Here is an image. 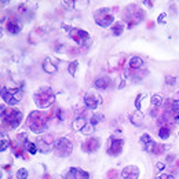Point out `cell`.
<instances>
[{"label": "cell", "mask_w": 179, "mask_h": 179, "mask_svg": "<svg viewBox=\"0 0 179 179\" xmlns=\"http://www.w3.org/2000/svg\"><path fill=\"white\" fill-rule=\"evenodd\" d=\"M48 114L44 112H32L26 118L28 127L36 134H41L48 127Z\"/></svg>", "instance_id": "6da1fadb"}, {"label": "cell", "mask_w": 179, "mask_h": 179, "mask_svg": "<svg viewBox=\"0 0 179 179\" xmlns=\"http://www.w3.org/2000/svg\"><path fill=\"white\" fill-rule=\"evenodd\" d=\"M35 102L39 107L41 109H47L48 106H51L55 101V94L50 87H41L36 91L35 94Z\"/></svg>", "instance_id": "7a4b0ae2"}, {"label": "cell", "mask_w": 179, "mask_h": 179, "mask_svg": "<svg viewBox=\"0 0 179 179\" xmlns=\"http://www.w3.org/2000/svg\"><path fill=\"white\" fill-rule=\"evenodd\" d=\"M123 18H124V21L128 24V28H132L134 25H138L139 22L143 21L145 13H143V10H140L138 6L131 4V6L127 7L125 14L123 15Z\"/></svg>", "instance_id": "3957f363"}, {"label": "cell", "mask_w": 179, "mask_h": 179, "mask_svg": "<svg viewBox=\"0 0 179 179\" xmlns=\"http://www.w3.org/2000/svg\"><path fill=\"white\" fill-rule=\"evenodd\" d=\"M2 117L4 120L6 124L11 127V128H15L19 125L22 120V113L19 110H14V109H4L2 107Z\"/></svg>", "instance_id": "277c9868"}, {"label": "cell", "mask_w": 179, "mask_h": 179, "mask_svg": "<svg viewBox=\"0 0 179 179\" xmlns=\"http://www.w3.org/2000/svg\"><path fill=\"white\" fill-rule=\"evenodd\" d=\"M110 13H112L110 8H99L94 14V19H95V22L99 26L109 28L113 24V19H114L113 18V14H110Z\"/></svg>", "instance_id": "5b68a950"}, {"label": "cell", "mask_w": 179, "mask_h": 179, "mask_svg": "<svg viewBox=\"0 0 179 179\" xmlns=\"http://www.w3.org/2000/svg\"><path fill=\"white\" fill-rule=\"evenodd\" d=\"M54 150H55V154H57L58 157H68L69 154L72 153V150H73V146L69 142V139L61 138V139H58L57 142H55Z\"/></svg>", "instance_id": "8992f818"}, {"label": "cell", "mask_w": 179, "mask_h": 179, "mask_svg": "<svg viewBox=\"0 0 179 179\" xmlns=\"http://www.w3.org/2000/svg\"><path fill=\"white\" fill-rule=\"evenodd\" d=\"M69 35H70V37L73 39L77 44H80V46H83V47H88L91 43H92V41L90 40V35L83 29L73 28V29L69 30Z\"/></svg>", "instance_id": "52a82bcc"}, {"label": "cell", "mask_w": 179, "mask_h": 179, "mask_svg": "<svg viewBox=\"0 0 179 179\" xmlns=\"http://www.w3.org/2000/svg\"><path fill=\"white\" fill-rule=\"evenodd\" d=\"M15 94H21L19 90H8V88H2V98L4 102L8 105H17L21 96L15 95Z\"/></svg>", "instance_id": "ba28073f"}, {"label": "cell", "mask_w": 179, "mask_h": 179, "mask_svg": "<svg viewBox=\"0 0 179 179\" xmlns=\"http://www.w3.org/2000/svg\"><path fill=\"white\" fill-rule=\"evenodd\" d=\"M123 146H124V140L123 139H116V138H112L109 143V147H107V154L110 156H118V154L123 151Z\"/></svg>", "instance_id": "9c48e42d"}, {"label": "cell", "mask_w": 179, "mask_h": 179, "mask_svg": "<svg viewBox=\"0 0 179 179\" xmlns=\"http://www.w3.org/2000/svg\"><path fill=\"white\" fill-rule=\"evenodd\" d=\"M65 179H90V175L85 171L73 167L65 173Z\"/></svg>", "instance_id": "30bf717a"}, {"label": "cell", "mask_w": 179, "mask_h": 179, "mask_svg": "<svg viewBox=\"0 0 179 179\" xmlns=\"http://www.w3.org/2000/svg\"><path fill=\"white\" fill-rule=\"evenodd\" d=\"M138 176H139V168L135 165H127L121 172L123 179H138Z\"/></svg>", "instance_id": "8fae6325"}, {"label": "cell", "mask_w": 179, "mask_h": 179, "mask_svg": "<svg viewBox=\"0 0 179 179\" xmlns=\"http://www.w3.org/2000/svg\"><path fill=\"white\" fill-rule=\"evenodd\" d=\"M84 102H85V105H87V107H90V109H96V107L99 106V103L102 102V99H101V96L95 95V94L88 92V94H85V96H84Z\"/></svg>", "instance_id": "7c38bea8"}, {"label": "cell", "mask_w": 179, "mask_h": 179, "mask_svg": "<svg viewBox=\"0 0 179 179\" xmlns=\"http://www.w3.org/2000/svg\"><path fill=\"white\" fill-rule=\"evenodd\" d=\"M51 142H52L51 136H44V138H39L36 145H37V149L41 153H48V151H51Z\"/></svg>", "instance_id": "4fadbf2b"}, {"label": "cell", "mask_w": 179, "mask_h": 179, "mask_svg": "<svg viewBox=\"0 0 179 179\" xmlns=\"http://www.w3.org/2000/svg\"><path fill=\"white\" fill-rule=\"evenodd\" d=\"M98 147H99V142L95 139V138H88L81 146V149L85 151V153H94Z\"/></svg>", "instance_id": "5bb4252c"}, {"label": "cell", "mask_w": 179, "mask_h": 179, "mask_svg": "<svg viewBox=\"0 0 179 179\" xmlns=\"http://www.w3.org/2000/svg\"><path fill=\"white\" fill-rule=\"evenodd\" d=\"M6 26H7V30L11 33V35H17V33H19L21 29H22L21 22H19L17 18H10Z\"/></svg>", "instance_id": "9a60e30c"}, {"label": "cell", "mask_w": 179, "mask_h": 179, "mask_svg": "<svg viewBox=\"0 0 179 179\" xmlns=\"http://www.w3.org/2000/svg\"><path fill=\"white\" fill-rule=\"evenodd\" d=\"M140 143L143 145V150L151 151V153H153V149H154V146H156V142L150 138V135L143 134L142 136H140Z\"/></svg>", "instance_id": "2e32d148"}, {"label": "cell", "mask_w": 179, "mask_h": 179, "mask_svg": "<svg viewBox=\"0 0 179 179\" xmlns=\"http://www.w3.org/2000/svg\"><path fill=\"white\" fill-rule=\"evenodd\" d=\"M110 83H112V80H110L109 77L102 76V77H98V79L95 80V87L98 88V90H106V88H109Z\"/></svg>", "instance_id": "e0dca14e"}, {"label": "cell", "mask_w": 179, "mask_h": 179, "mask_svg": "<svg viewBox=\"0 0 179 179\" xmlns=\"http://www.w3.org/2000/svg\"><path fill=\"white\" fill-rule=\"evenodd\" d=\"M124 65V58L121 57H112V59L109 61V66H110V70L113 69H118Z\"/></svg>", "instance_id": "ac0fdd59"}, {"label": "cell", "mask_w": 179, "mask_h": 179, "mask_svg": "<svg viewBox=\"0 0 179 179\" xmlns=\"http://www.w3.org/2000/svg\"><path fill=\"white\" fill-rule=\"evenodd\" d=\"M142 66H143V61L140 59V58H138V57L131 58V61H129V69H131V70H138V69H140Z\"/></svg>", "instance_id": "d6986e66"}, {"label": "cell", "mask_w": 179, "mask_h": 179, "mask_svg": "<svg viewBox=\"0 0 179 179\" xmlns=\"http://www.w3.org/2000/svg\"><path fill=\"white\" fill-rule=\"evenodd\" d=\"M85 125H87V124H85L84 117H77L76 120L73 121V124H72V128H73L74 131H81Z\"/></svg>", "instance_id": "ffe728a7"}, {"label": "cell", "mask_w": 179, "mask_h": 179, "mask_svg": "<svg viewBox=\"0 0 179 179\" xmlns=\"http://www.w3.org/2000/svg\"><path fill=\"white\" fill-rule=\"evenodd\" d=\"M129 120H131V123L134 124V125L140 127V125H142V124H143V116L140 114L139 112H136V113H134V114H131Z\"/></svg>", "instance_id": "44dd1931"}, {"label": "cell", "mask_w": 179, "mask_h": 179, "mask_svg": "<svg viewBox=\"0 0 179 179\" xmlns=\"http://www.w3.org/2000/svg\"><path fill=\"white\" fill-rule=\"evenodd\" d=\"M43 69L47 73H55V72H57V66H55L50 59H46L43 62Z\"/></svg>", "instance_id": "7402d4cb"}, {"label": "cell", "mask_w": 179, "mask_h": 179, "mask_svg": "<svg viewBox=\"0 0 179 179\" xmlns=\"http://www.w3.org/2000/svg\"><path fill=\"white\" fill-rule=\"evenodd\" d=\"M124 30V25L121 24V22H116L114 25H113V35L114 36H120L121 33H123Z\"/></svg>", "instance_id": "603a6c76"}, {"label": "cell", "mask_w": 179, "mask_h": 179, "mask_svg": "<svg viewBox=\"0 0 179 179\" xmlns=\"http://www.w3.org/2000/svg\"><path fill=\"white\" fill-rule=\"evenodd\" d=\"M170 128L168 127H161V128L158 129V135H160V138L161 139H167L168 136H170Z\"/></svg>", "instance_id": "cb8c5ba5"}, {"label": "cell", "mask_w": 179, "mask_h": 179, "mask_svg": "<svg viewBox=\"0 0 179 179\" xmlns=\"http://www.w3.org/2000/svg\"><path fill=\"white\" fill-rule=\"evenodd\" d=\"M161 102H162L161 95L156 94V95L151 96V105H153V106H160V105H161Z\"/></svg>", "instance_id": "d4e9b609"}, {"label": "cell", "mask_w": 179, "mask_h": 179, "mask_svg": "<svg viewBox=\"0 0 179 179\" xmlns=\"http://www.w3.org/2000/svg\"><path fill=\"white\" fill-rule=\"evenodd\" d=\"M25 147H26L28 150H29V153H32V154H36V151L39 150V149H37V145H36V143H29V142H28Z\"/></svg>", "instance_id": "484cf974"}, {"label": "cell", "mask_w": 179, "mask_h": 179, "mask_svg": "<svg viewBox=\"0 0 179 179\" xmlns=\"http://www.w3.org/2000/svg\"><path fill=\"white\" fill-rule=\"evenodd\" d=\"M164 150H165V146L164 145H156L154 146V149H153V154H162L164 153Z\"/></svg>", "instance_id": "4316f807"}, {"label": "cell", "mask_w": 179, "mask_h": 179, "mask_svg": "<svg viewBox=\"0 0 179 179\" xmlns=\"http://www.w3.org/2000/svg\"><path fill=\"white\" fill-rule=\"evenodd\" d=\"M26 178H28V171L25 170V168L18 170V172H17V179H26Z\"/></svg>", "instance_id": "83f0119b"}, {"label": "cell", "mask_w": 179, "mask_h": 179, "mask_svg": "<svg viewBox=\"0 0 179 179\" xmlns=\"http://www.w3.org/2000/svg\"><path fill=\"white\" fill-rule=\"evenodd\" d=\"M8 146H10V140L7 139V138H2V142H0V150L2 151H4L8 147Z\"/></svg>", "instance_id": "f1b7e54d"}, {"label": "cell", "mask_w": 179, "mask_h": 179, "mask_svg": "<svg viewBox=\"0 0 179 179\" xmlns=\"http://www.w3.org/2000/svg\"><path fill=\"white\" fill-rule=\"evenodd\" d=\"M99 120H103V114H94L92 117H91V124H92V125H96Z\"/></svg>", "instance_id": "f546056e"}, {"label": "cell", "mask_w": 179, "mask_h": 179, "mask_svg": "<svg viewBox=\"0 0 179 179\" xmlns=\"http://www.w3.org/2000/svg\"><path fill=\"white\" fill-rule=\"evenodd\" d=\"M81 132H83V134H85V135L92 134V132H94V125H92V124H87V125L81 129Z\"/></svg>", "instance_id": "4dcf8cb0"}, {"label": "cell", "mask_w": 179, "mask_h": 179, "mask_svg": "<svg viewBox=\"0 0 179 179\" xmlns=\"http://www.w3.org/2000/svg\"><path fill=\"white\" fill-rule=\"evenodd\" d=\"M77 65H79V62H77V61H74V62H72L70 65H69V73H70L72 76H74V73H76Z\"/></svg>", "instance_id": "1f68e13d"}, {"label": "cell", "mask_w": 179, "mask_h": 179, "mask_svg": "<svg viewBox=\"0 0 179 179\" xmlns=\"http://www.w3.org/2000/svg\"><path fill=\"white\" fill-rule=\"evenodd\" d=\"M107 179H118V172L116 170H110L107 172Z\"/></svg>", "instance_id": "d6a6232c"}, {"label": "cell", "mask_w": 179, "mask_h": 179, "mask_svg": "<svg viewBox=\"0 0 179 179\" xmlns=\"http://www.w3.org/2000/svg\"><path fill=\"white\" fill-rule=\"evenodd\" d=\"M76 3L77 2H74V0H65V2H62V4L65 6V7H69V8H73V7H76Z\"/></svg>", "instance_id": "836d02e7"}, {"label": "cell", "mask_w": 179, "mask_h": 179, "mask_svg": "<svg viewBox=\"0 0 179 179\" xmlns=\"http://www.w3.org/2000/svg\"><path fill=\"white\" fill-rule=\"evenodd\" d=\"M17 139H18V142L22 143L24 146H25V143H28V142H26V134H19Z\"/></svg>", "instance_id": "e575fe53"}, {"label": "cell", "mask_w": 179, "mask_h": 179, "mask_svg": "<svg viewBox=\"0 0 179 179\" xmlns=\"http://www.w3.org/2000/svg\"><path fill=\"white\" fill-rule=\"evenodd\" d=\"M165 19H167V14H160V17L157 18V24H165Z\"/></svg>", "instance_id": "d590c367"}, {"label": "cell", "mask_w": 179, "mask_h": 179, "mask_svg": "<svg viewBox=\"0 0 179 179\" xmlns=\"http://www.w3.org/2000/svg\"><path fill=\"white\" fill-rule=\"evenodd\" d=\"M165 83H167V84H171V85H173L176 83V79L175 77H171V76H167L165 77Z\"/></svg>", "instance_id": "8d00e7d4"}, {"label": "cell", "mask_w": 179, "mask_h": 179, "mask_svg": "<svg viewBox=\"0 0 179 179\" xmlns=\"http://www.w3.org/2000/svg\"><path fill=\"white\" fill-rule=\"evenodd\" d=\"M143 99V95H138L136 96V101H135V107H136L138 110L140 109V101Z\"/></svg>", "instance_id": "74e56055"}, {"label": "cell", "mask_w": 179, "mask_h": 179, "mask_svg": "<svg viewBox=\"0 0 179 179\" xmlns=\"http://www.w3.org/2000/svg\"><path fill=\"white\" fill-rule=\"evenodd\" d=\"M150 114L153 116V117H157V114H158V109H157L156 106H153L151 107V110H150Z\"/></svg>", "instance_id": "f35d334b"}, {"label": "cell", "mask_w": 179, "mask_h": 179, "mask_svg": "<svg viewBox=\"0 0 179 179\" xmlns=\"http://www.w3.org/2000/svg\"><path fill=\"white\" fill-rule=\"evenodd\" d=\"M156 168H157L158 171H164L165 164H164V162H157V164H156Z\"/></svg>", "instance_id": "ab89813d"}, {"label": "cell", "mask_w": 179, "mask_h": 179, "mask_svg": "<svg viewBox=\"0 0 179 179\" xmlns=\"http://www.w3.org/2000/svg\"><path fill=\"white\" fill-rule=\"evenodd\" d=\"M173 160H175V156H173V154H170V156L167 157V161H168V162H172Z\"/></svg>", "instance_id": "60d3db41"}, {"label": "cell", "mask_w": 179, "mask_h": 179, "mask_svg": "<svg viewBox=\"0 0 179 179\" xmlns=\"http://www.w3.org/2000/svg\"><path fill=\"white\" fill-rule=\"evenodd\" d=\"M8 3H10V2H8V0H4V2H3V0H2V6H7Z\"/></svg>", "instance_id": "b9f144b4"}, {"label": "cell", "mask_w": 179, "mask_h": 179, "mask_svg": "<svg viewBox=\"0 0 179 179\" xmlns=\"http://www.w3.org/2000/svg\"><path fill=\"white\" fill-rule=\"evenodd\" d=\"M44 179H50V176L48 175H44Z\"/></svg>", "instance_id": "7bdbcfd3"}, {"label": "cell", "mask_w": 179, "mask_h": 179, "mask_svg": "<svg viewBox=\"0 0 179 179\" xmlns=\"http://www.w3.org/2000/svg\"><path fill=\"white\" fill-rule=\"evenodd\" d=\"M156 179H162V178H161V176H157V178H156Z\"/></svg>", "instance_id": "ee69618b"}]
</instances>
